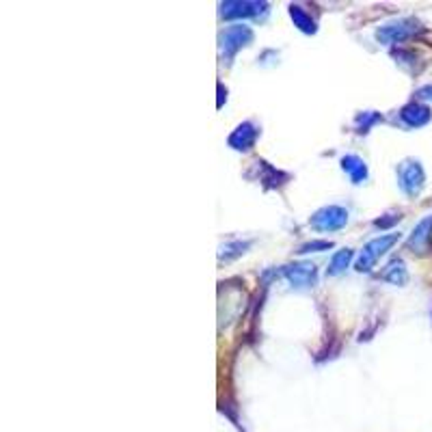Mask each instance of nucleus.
<instances>
[{"instance_id": "5", "label": "nucleus", "mask_w": 432, "mask_h": 432, "mask_svg": "<svg viewBox=\"0 0 432 432\" xmlns=\"http://www.w3.org/2000/svg\"><path fill=\"white\" fill-rule=\"evenodd\" d=\"M420 26L415 20H400V22H393V24H387L383 28H379L377 37H379V42L383 44H400L404 40H408V37L415 33Z\"/></svg>"}, {"instance_id": "1", "label": "nucleus", "mask_w": 432, "mask_h": 432, "mask_svg": "<svg viewBox=\"0 0 432 432\" xmlns=\"http://www.w3.org/2000/svg\"><path fill=\"white\" fill-rule=\"evenodd\" d=\"M253 42V31L244 24H234L221 33V56L223 61H232L236 52Z\"/></svg>"}, {"instance_id": "10", "label": "nucleus", "mask_w": 432, "mask_h": 432, "mask_svg": "<svg viewBox=\"0 0 432 432\" xmlns=\"http://www.w3.org/2000/svg\"><path fill=\"white\" fill-rule=\"evenodd\" d=\"M400 240V234H387V236H379V238H374L365 244V249L363 253H368L374 261H377L381 255H385L393 244H396Z\"/></svg>"}, {"instance_id": "3", "label": "nucleus", "mask_w": 432, "mask_h": 432, "mask_svg": "<svg viewBox=\"0 0 432 432\" xmlns=\"http://www.w3.org/2000/svg\"><path fill=\"white\" fill-rule=\"evenodd\" d=\"M398 180H400V189L408 197H417L424 189V169L417 160H404L398 169Z\"/></svg>"}, {"instance_id": "21", "label": "nucleus", "mask_w": 432, "mask_h": 432, "mask_svg": "<svg viewBox=\"0 0 432 432\" xmlns=\"http://www.w3.org/2000/svg\"><path fill=\"white\" fill-rule=\"evenodd\" d=\"M415 96L420 98V100H432V87H422Z\"/></svg>"}, {"instance_id": "2", "label": "nucleus", "mask_w": 432, "mask_h": 432, "mask_svg": "<svg viewBox=\"0 0 432 432\" xmlns=\"http://www.w3.org/2000/svg\"><path fill=\"white\" fill-rule=\"evenodd\" d=\"M346 223L348 210L340 208V205H327V208H320L309 218V225L316 232H337L346 227Z\"/></svg>"}, {"instance_id": "8", "label": "nucleus", "mask_w": 432, "mask_h": 432, "mask_svg": "<svg viewBox=\"0 0 432 432\" xmlns=\"http://www.w3.org/2000/svg\"><path fill=\"white\" fill-rule=\"evenodd\" d=\"M432 112L428 106L420 104V102H413V104H406L402 110H400V119L408 126V128H422L430 121Z\"/></svg>"}, {"instance_id": "13", "label": "nucleus", "mask_w": 432, "mask_h": 432, "mask_svg": "<svg viewBox=\"0 0 432 432\" xmlns=\"http://www.w3.org/2000/svg\"><path fill=\"white\" fill-rule=\"evenodd\" d=\"M290 17H292V22L298 31H303L307 35H313L318 28H316V20L313 17L303 9V7H298V5H292L290 7Z\"/></svg>"}, {"instance_id": "9", "label": "nucleus", "mask_w": 432, "mask_h": 432, "mask_svg": "<svg viewBox=\"0 0 432 432\" xmlns=\"http://www.w3.org/2000/svg\"><path fill=\"white\" fill-rule=\"evenodd\" d=\"M381 279L387 281L391 286H406L408 284V273L402 259H391L385 266V270L381 273Z\"/></svg>"}, {"instance_id": "4", "label": "nucleus", "mask_w": 432, "mask_h": 432, "mask_svg": "<svg viewBox=\"0 0 432 432\" xmlns=\"http://www.w3.org/2000/svg\"><path fill=\"white\" fill-rule=\"evenodd\" d=\"M281 275H284L292 288H313L318 284V270L313 264H307V261H294V264H288L281 268Z\"/></svg>"}, {"instance_id": "20", "label": "nucleus", "mask_w": 432, "mask_h": 432, "mask_svg": "<svg viewBox=\"0 0 432 432\" xmlns=\"http://www.w3.org/2000/svg\"><path fill=\"white\" fill-rule=\"evenodd\" d=\"M400 221V214H389V218H379V221H374V225H377V227H389V225H393V223H398Z\"/></svg>"}, {"instance_id": "12", "label": "nucleus", "mask_w": 432, "mask_h": 432, "mask_svg": "<svg viewBox=\"0 0 432 432\" xmlns=\"http://www.w3.org/2000/svg\"><path fill=\"white\" fill-rule=\"evenodd\" d=\"M430 230H432V216L430 218H424L417 225V227H415V232L411 234V238H408V249H413V251H424L426 244H428V238H430Z\"/></svg>"}, {"instance_id": "16", "label": "nucleus", "mask_w": 432, "mask_h": 432, "mask_svg": "<svg viewBox=\"0 0 432 432\" xmlns=\"http://www.w3.org/2000/svg\"><path fill=\"white\" fill-rule=\"evenodd\" d=\"M329 249H333V242L331 240H311V242L300 244L296 253L305 255V253H318V251H329Z\"/></svg>"}, {"instance_id": "7", "label": "nucleus", "mask_w": 432, "mask_h": 432, "mask_svg": "<svg viewBox=\"0 0 432 432\" xmlns=\"http://www.w3.org/2000/svg\"><path fill=\"white\" fill-rule=\"evenodd\" d=\"M257 135L259 130L251 121H244L230 135V147H234L236 152H249L257 141Z\"/></svg>"}, {"instance_id": "19", "label": "nucleus", "mask_w": 432, "mask_h": 432, "mask_svg": "<svg viewBox=\"0 0 432 432\" xmlns=\"http://www.w3.org/2000/svg\"><path fill=\"white\" fill-rule=\"evenodd\" d=\"M372 266H374V259L368 253H361L359 259H356V264H354V268L359 270V273H370Z\"/></svg>"}, {"instance_id": "15", "label": "nucleus", "mask_w": 432, "mask_h": 432, "mask_svg": "<svg viewBox=\"0 0 432 432\" xmlns=\"http://www.w3.org/2000/svg\"><path fill=\"white\" fill-rule=\"evenodd\" d=\"M251 247V242H240V240H236V242H227V244H223L221 247V251H218V259L223 261H232V259H236V257H240L244 251H247Z\"/></svg>"}, {"instance_id": "6", "label": "nucleus", "mask_w": 432, "mask_h": 432, "mask_svg": "<svg viewBox=\"0 0 432 432\" xmlns=\"http://www.w3.org/2000/svg\"><path fill=\"white\" fill-rule=\"evenodd\" d=\"M266 3H251V0H227L221 5V15L227 20H236V17H253L266 11Z\"/></svg>"}, {"instance_id": "14", "label": "nucleus", "mask_w": 432, "mask_h": 432, "mask_svg": "<svg viewBox=\"0 0 432 432\" xmlns=\"http://www.w3.org/2000/svg\"><path fill=\"white\" fill-rule=\"evenodd\" d=\"M352 249H342V251H337L333 257H331V264H329V268H327V275L329 277H337V275H342L346 268H348V264L352 261Z\"/></svg>"}, {"instance_id": "17", "label": "nucleus", "mask_w": 432, "mask_h": 432, "mask_svg": "<svg viewBox=\"0 0 432 432\" xmlns=\"http://www.w3.org/2000/svg\"><path fill=\"white\" fill-rule=\"evenodd\" d=\"M261 166H264V175H261L259 180L261 182H264V186H266V189H273V186H279L281 182H277L279 178L281 180H288V175H284V173H281V171H277V169H273V166H268L266 162H261Z\"/></svg>"}, {"instance_id": "11", "label": "nucleus", "mask_w": 432, "mask_h": 432, "mask_svg": "<svg viewBox=\"0 0 432 432\" xmlns=\"http://www.w3.org/2000/svg\"><path fill=\"white\" fill-rule=\"evenodd\" d=\"M342 169L350 175L352 184H361L368 180V164L359 158V156H354V154H348L342 158Z\"/></svg>"}, {"instance_id": "18", "label": "nucleus", "mask_w": 432, "mask_h": 432, "mask_svg": "<svg viewBox=\"0 0 432 432\" xmlns=\"http://www.w3.org/2000/svg\"><path fill=\"white\" fill-rule=\"evenodd\" d=\"M377 121H381V115H377V112H363V115L356 117V128H359V132H368L372 123Z\"/></svg>"}]
</instances>
